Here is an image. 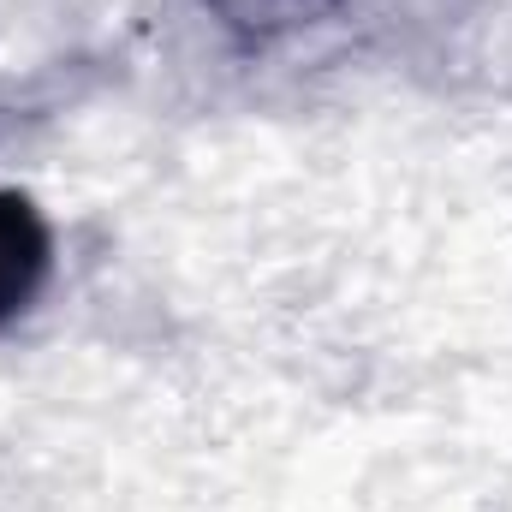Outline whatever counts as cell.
Returning <instances> with one entry per match:
<instances>
[{"label": "cell", "instance_id": "obj_1", "mask_svg": "<svg viewBox=\"0 0 512 512\" xmlns=\"http://www.w3.org/2000/svg\"><path fill=\"white\" fill-rule=\"evenodd\" d=\"M54 280V227L24 191H0V334L36 310Z\"/></svg>", "mask_w": 512, "mask_h": 512}]
</instances>
